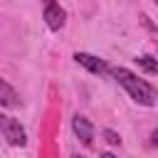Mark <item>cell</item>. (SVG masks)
Returning <instances> with one entry per match:
<instances>
[{"mask_svg":"<svg viewBox=\"0 0 158 158\" xmlns=\"http://www.w3.org/2000/svg\"><path fill=\"white\" fill-rule=\"evenodd\" d=\"M151 146H158V128L151 133Z\"/></svg>","mask_w":158,"mask_h":158,"instance_id":"cell-9","label":"cell"},{"mask_svg":"<svg viewBox=\"0 0 158 158\" xmlns=\"http://www.w3.org/2000/svg\"><path fill=\"white\" fill-rule=\"evenodd\" d=\"M136 64H138L143 72H148V74H158V59H153V57H148V54L136 57Z\"/></svg>","mask_w":158,"mask_h":158,"instance_id":"cell-7","label":"cell"},{"mask_svg":"<svg viewBox=\"0 0 158 158\" xmlns=\"http://www.w3.org/2000/svg\"><path fill=\"white\" fill-rule=\"evenodd\" d=\"M111 77L128 91V96H131L136 104H141V106H153V104H156L158 94H156L153 84H148L146 79H138L131 69H126V67H114V69H111Z\"/></svg>","mask_w":158,"mask_h":158,"instance_id":"cell-1","label":"cell"},{"mask_svg":"<svg viewBox=\"0 0 158 158\" xmlns=\"http://www.w3.org/2000/svg\"><path fill=\"white\" fill-rule=\"evenodd\" d=\"M72 128H74L77 138H79L84 146H91V141H94V126H91V121H89L86 116L77 114V116L72 118Z\"/></svg>","mask_w":158,"mask_h":158,"instance_id":"cell-5","label":"cell"},{"mask_svg":"<svg viewBox=\"0 0 158 158\" xmlns=\"http://www.w3.org/2000/svg\"><path fill=\"white\" fill-rule=\"evenodd\" d=\"M44 22H47V27L49 30H62L64 27V22H67V10L59 5V2H47L44 5Z\"/></svg>","mask_w":158,"mask_h":158,"instance_id":"cell-3","label":"cell"},{"mask_svg":"<svg viewBox=\"0 0 158 158\" xmlns=\"http://www.w3.org/2000/svg\"><path fill=\"white\" fill-rule=\"evenodd\" d=\"M20 96L15 94V89L5 81V79H0V104L5 106V109H10V106H17L20 101H17Z\"/></svg>","mask_w":158,"mask_h":158,"instance_id":"cell-6","label":"cell"},{"mask_svg":"<svg viewBox=\"0 0 158 158\" xmlns=\"http://www.w3.org/2000/svg\"><path fill=\"white\" fill-rule=\"evenodd\" d=\"M74 62L81 64L84 69H89L91 74H99V77H104V74L111 72L104 59H99V57H94V54H86V52H77V54H74Z\"/></svg>","mask_w":158,"mask_h":158,"instance_id":"cell-4","label":"cell"},{"mask_svg":"<svg viewBox=\"0 0 158 158\" xmlns=\"http://www.w3.org/2000/svg\"><path fill=\"white\" fill-rule=\"evenodd\" d=\"M101 158H116L114 153H101Z\"/></svg>","mask_w":158,"mask_h":158,"instance_id":"cell-10","label":"cell"},{"mask_svg":"<svg viewBox=\"0 0 158 158\" xmlns=\"http://www.w3.org/2000/svg\"><path fill=\"white\" fill-rule=\"evenodd\" d=\"M0 128H2V136L7 138L10 146H25V143H27V133H25V128L20 126L17 118H12V116H7V114H0Z\"/></svg>","mask_w":158,"mask_h":158,"instance_id":"cell-2","label":"cell"},{"mask_svg":"<svg viewBox=\"0 0 158 158\" xmlns=\"http://www.w3.org/2000/svg\"><path fill=\"white\" fill-rule=\"evenodd\" d=\"M74 158H86V156H74Z\"/></svg>","mask_w":158,"mask_h":158,"instance_id":"cell-11","label":"cell"},{"mask_svg":"<svg viewBox=\"0 0 158 158\" xmlns=\"http://www.w3.org/2000/svg\"><path fill=\"white\" fill-rule=\"evenodd\" d=\"M156 5H158V0H156Z\"/></svg>","mask_w":158,"mask_h":158,"instance_id":"cell-12","label":"cell"},{"mask_svg":"<svg viewBox=\"0 0 158 158\" xmlns=\"http://www.w3.org/2000/svg\"><path fill=\"white\" fill-rule=\"evenodd\" d=\"M104 138H106V143H111V146H121V136L116 133V131H111V128H104V133H101Z\"/></svg>","mask_w":158,"mask_h":158,"instance_id":"cell-8","label":"cell"}]
</instances>
